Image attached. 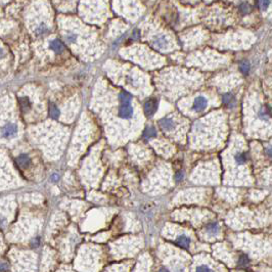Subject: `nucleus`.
I'll use <instances>...</instances> for the list:
<instances>
[{
	"instance_id": "obj_1",
	"label": "nucleus",
	"mask_w": 272,
	"mask_h": 272,
	"mask_svg": "<svg viewBox=\"0 0 272 272\" xmlns=\"http://www.w3.org/2000/svg\"><path fill=\"white\" fill-rule=\"evenodd\" d=\"M17 131H18V128H17V125H15V124L7 123L5 126L2 127L1 134L4 138H9V137H13V136L17 134Z\"/></svg>"
},
{
	"instance_id": "obj_2",
	"label": "nucleus",
	"mask_w": 272,
	"mask_h": 272,
	"mask_svg": "<svg viewBox=\"0 0 272 272\" xmlns=\"http://www.w3.org/2000/svg\"><path fill=\"white\" fill-rule=\"evenodd\" d=\"M133 114V108L130 104H122L119 108V115L123 119H129Z\"/></svg>"
},
{
	"instance_id": "obj_3",
	"label": "nucleus",
	"mask_w": 272,
	"mask_h": 272,
	"mask_svg": "<svg viewBox=\"0 0 272 272\" xmlns=\"http://www.w3.org/2000/svg\"><path fill=\"white\" fill-rule=\"evenodd\" d=\"M158 108V102L157 100H154V99H150L145 104H144V112L147 116H151L154 115L155 111Z\"/></svg>"
},
{
	"instance_id": "obj_4",
	"label": "nucleus",
	"mask_w": 272,
	"mask_h": 272,
	"mask_svg": "<svg viewBox=\"0 0 272 272\" xmlns=\"http://www.w3.org/2000/svg\"><path fill=\"white\" fill-rule=\"evenodd\" d=\"M207 103H208L207 99H206L204 96H199L196 100H194L193 108L196 112H201V111L205 110L206 107H207Z\"/></svg>"
},
{
	"instance_id": "obj_5",
	"label": "nucleus",
	"mask_w": 272,
	"mask_h": 272,
	"mask_svg": "<svg viewBox=\"0 0 272 272\" xmlns=\"http://www.w3.org/2000/svg\"><path fill=\"white\" fill-rule=\"evenodd\" d=\"M153 45L157 48H165L168 45V40L165 36H158L153 40Z\"/></svg>"
},
{
	"instance_id": "obj_6",
	"label": "nucleus",
	"mask_w": 272,
	"mask_h": 272,
	"mask_svg": "<svg viewBox=\"0 0 272 272\" xmlns=\"http://www.w3.org/2000/svg\"><path fill=\"white\" fill-rule=\"evenodd\" d=\"M160 125L164 130L166 131H169V130H172L173 128L175 127V124L174 121L172 119H169V118H164L162 119L160 121Z\"/></svg>"
},
{
	"instance_id": "obj_7",
	"label": "nucleus",
	"mask_w": 272,
	"mask_h": 272,
	"mask_svg": "<svg viewBox=\"0 0 272 272\" xmlns=\"http://www.w3.org/2000/svg\"><path fill=\"white\" fill-rule=\"evenodd\" d=\"M17 163H18V166L26 168V167H28L31 164V159L29 158L28 154H19L18 157L17 158Z\"/></svg>"
},
{
	"instance_id": "obj_8",
	"label": "nucleus",
	"mask_w": 272,
	"mask_h": 272,
	"mask_svg": "<svg viewBox=\"0 0 272 272\" xmlns=\"http://www.w3.org/2000/svg\"><path fill=\"white\" fill-rule=\"evenodd\" d=\"M50 48H51L54 52L56 53H60L64 51V44L61 43L60 40H53L50 42Z\"/></svg>"
},
{
	"instance_id": "obj_9",
	"label": "nucleus",
	"mask_w": 272,
	"mask_h": 272,
	"mask_svg": "<svg viewBox=\"0 0 272 272\" xmlns=\"http://www.w3.org/2000/svg\"><path fill=\"white\" fill-rule=\"evenodd\" d=\"M176 243L178 246H180L181 248H188L190 244V239L189 238H187V236H185V235H180L177 238Z\"/></svg>"
},
{
	"instance_id": "obj_10",
	"label": "nucleus",
	"mask_w": 272,
	"mask_h": 272,
	"mask_svg": "<svg viewBox=\"0 0 272 272\" xmlns=\"http://www.w3.org/2000/svg\"><path fill=\"white\" fill-rule=\"evenodd\" d=\"M19 106H21L22 111L24 112H27L31 108V103L28 97H21L19 98Z\"/></svg>"
},
{
	"instance_id": "obj_11",
	"label": "nucleus",
	"mask_w": 272,
	"mask_h": 272,
	"mask_svg": "<svg viewBox=\"0 0 272 272\" xmlns=\"http://www.w3.org/2000/svg\"><path fill=\"white\" fill-rule=\"evenodd\" d=\"M120 102H122V104H129L131 102V96L126 92H122L120 94Z\"/></svg>"
},
{
	"instance_id": "obj_12",
	"label": "nucleus",
	"mask_w": 272,
	"mask_h": 272,
	"mask_svg": "<svg viewBox=\"0 0 272 272\" xmlns=\"http://www.w3.org/2000/svg\"><path fill=\"white\" fill-rule=\"evenodd\" d=\"M235 160L238 164H243L246 163L248 160V157H247V154L246 153H238V154L235 155Z\"/></svg>"
},
{
	"instance_id": "obj_13",
	"label": "nucleus",
	"mask_w": 272,
	"mask_h": 272,
	"mask_svg": "<svg viewBox=\"0 0 272 272\" xmlns=\"http://www.w3.org/2000/svg\"><path fill=\"white\" fill-rule=\"evenodd\" d=\"M155 134H157V131H155V129L154 127H149L146 128L144 133H143V135H144V137L146 138H150V137H154V136H155Z\"/></svg>"
},
{
	"instance_id": "obj_14",
	"label": "nucleus",
	"mask_w": 272,
	"mask_h": 272,
	"mask_svg": "<svg viewBox=\"0 0 272 272\" xmlns=\"http://www.w3.org/2000/svg\"><path fill=\"white\" fill-rule=\"evenodd\" d=\"M49 112H50V116H51L52 118H57V117L60 116V111H58V108L54 106V104H51V106H50Z\"/></svg>"
},
{
	"instance_id": "obj_15",
	"label": "nucleus",
	"mask_w": 272,
	"mask_h": 272,
	"mask_svg": "<svg viewBox=\"0 0 272 272\" xmlns=\"http://www.w3.org/2000/svg\"><path fill=\"white\" fill-rule=\"evenodd\" d=\"M239 10H240V13H243V14H247L252 10V7L250 4H248V3H243L239 7Z\"/></svg>"
},
{
	"instance_id": "obj_16",
	"label": "nucleus",
	"mask_w": 272,
	"mask_h": 272,
	"mask_svg": "<svg viewBox=\"0 0 272 272\" xmlns=\"http://www.w3.org/2000/svg\"><path fill=\"white\" fill-rule=\"evenodd\" d=\"M207 230L211 233H216L219 230V225L218 223H211L207 226Z\"/></svg>"
},
{
	"instance_id": "obj_17",
	"label": "nucleus",
	"mask_w": 272,
	"mask_h": 272,
	"mask_svg": "<svg viewBox=\"0 0 272 272\" xmlns=\"http://www.w3.org/2000/svg\"><path fill=\"white\" fill-rule=\"evenodd\" d=\"M47 31H48L47 27H46L45 25H41L36 29L35 33H36V35H38V36H41V35H44L46 32H47Z\"/></svg>"
},
{
	"instance_id": "obj_18",
	"label": "nucleus",
	"mask_w": 272,
	"mask_h": 272,
	"mask_svg": "<svg viewBox=\"0 0 272 272\" xmlns=\"http://www.w3.org/2000/svg\"><path fill=\"white\" fill-rule=\"evenodd\" d=\"M240 71H242L243 74H248L250 72V64L248 61H243L240 64Z\"/></svg>"
},
{
	"instance_id": "obj_19",
	"label": "nucleus",
	"mask_w": 272,
	"mask_h": 272,
	"mask_svg": "<svg viewBox=\"0 0 272 272\" xmlns=\"http://www.w3.org/2000/svg\"><path fill=\"white\" fill-rule=\"evenodd\" d=\"M248 262H250V260H248V257L246 255H242L239 257V265L240 266H247Z\"/></svg>"
},
{
	"instance_id": "obj_20",
	"label": "nucleus",
	"mask_w": 272,
	"mask_h": 272,
	"mask_svg": "<svg viewBox=\"0 0 272 272\" xmlns=\"http://www.w3.org/2000/svg\"><path fill=\"white\" fill-rule=\"evenodd\" d=\"M196 272H213V270L210 267L206 265H201L196 268Z\"/></svg>"
},
{
	"instance_id": "obj_21",
	"label": "nucleus",
	"mask_w": 272,
	"mask_h": 272,
	"mask_svg": "<svg viewBox=\"0 0 272 272\" xmlns=\"http://www.w3.org/2000/svg\"><path fill=\"white\" fill-rule=\"evenodd\" d=\"M65 38H67V40L69 42H74L76 40L77 36H76V34H74L72 32H69V33H67V35H65Z\"/></svg>"
},
{
	"instance_id": "obj_22",
	"label": "nucleus",
	"mask_w": 272,
	"mask_h": 272,
	"mask_svg": "<svg viewBox=\"0 0 272 272\" xmlns=\"http://www.w3.org/2000/svg\"><path fill=\"white\" fill-rule=\"evenodd\" d=\"M259 4L263 9H265L266 7H268V5L270 4V1L269 0H259Z\"/></svg>"
},
{
	"instance_id": "obj_23",
	"label": "nucleus",
	"mask_w": 272,
	"mask_h": 272,
	"mask_svg": "<svg viewBox=\"0 0 272 272\" xmlns=\"http://www.w3.org/2000/svg\"><path fill=\"white\" fill-rule=\"evenodd\" d=\"M231 100H232V96L230 94H225L223 96V102L225 104H230Z\"/></svg>"
},
{
	"instance_id": "obj_24",
	"label": "nucleus",
	"mask_w": 272,
	"mask_h": 272,
	"mask_svg": "<svg viewBox=\"0 0 272 272\" xmlns=\"http://www.w3.org/2000/svg\"><path fill=\"white\" fill-rule=\"evenodd\" d=\"M183 177H184V174L182 171H178L177 174L175 175V179H176V181H181L182 179H183Z\"/></svg>"
},
{
	"instance_id": "obj_25",
	"label": "nucleus",
	"mask_w": 272,
	"mask_h": 272,
	"mask_svg": "<svg viewBox=\"0 0 272 272\" xmlns=\"http://www.w3.org/2000/svg\"><path fill=\"white\" fill-rule=\"evenodd\" d=\"M138 37H139V32H138V31H134V32H133V38L137 39Z\"/></svg>"
},
{
	"instance_id": "obj_26",
	"label": "nucleus",
	"mask_w": 272,
	"mask_h": 272,
	"mask_svg": "<svg viewBox=\"0 0 272 272\" xmlns=\"http://www.w3.org/2000/svg\"><path fill=\"white\" fill-rule=\"evenodd\" d=\"M32 244H33V246H38V244H39V238H35L33 242H32Z\"/></svg>"
},
{
	"instance_id": "obj_27",
	"label": "nucleus",
	"mask_w": 272,
	"mask_h": 272,
	"mask_svg": "<svg viewBox=\"0 0 272 272\" xmlns=\"http://www.w3.org/2000/svg\"><path fill=\"white\" fill-rule=\"evenodd\" d=\"M6 269V265L4 263H2V264H0V270H5Z\"/></svg>"
},
{
	"instance_id": "obj_28",
	"label": "nucleus",
	"mask_w": 272,
	"mask_h": 272,
	"mask_svg": "<svg viewBox=\"0 0 272 272\" xmlns=\"http://www.w3.org/2000/svg\"><path fill=\"white\" fill-rule=\"evenodd\" d=\"M51 179L54 180V181L57 180V179H58V175H57V174H53V175H52V177H51Z\"/></svg>"
},
{
	"instance_id": "obj_29",
	"label": "nucleus",
	"mask_w": 272,
	"mask_h": 272,
	"mask_svg": "<svg viewBox=\"0 0 272 272\" xmlns=\"http://www.w3.org/2000/svg\"><path fill=\"white\" fill-rule=\"evenodd\" d=\"M3 55H4V50L2 48H0V57H2Z\"/></svg>"
},
{
	"instance_id": "obj_30",
	"label": "nucleus",
	"mask_w": 272,
	"mask_h": 272,
	"mask_svg": "<svg viewBox=\"0 0 272 272\" xmlns=\"http://www.w3.org/2000/svg\"><path fill=\"white\" fill-rule=\"evenodd\" d=\"M159 272H168V271H167L165 268H162V269H160V271H159Z\"/></svg>"
}]
</instances>
